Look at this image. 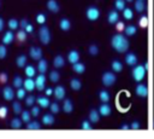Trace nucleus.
I'll return each instance as SVG.
<instances>
[{
  "label": "nucleus",
  "instance_id": "1",
  "mask_svg": "<svg viewBox=\"0 0 154 139\" xmlns=\"http://www.w3.org/2000/svg\"><path fill=\"white\" fill-rule=\"evenodd\" d=\"M111 45H112V47H113L117 52H119V53H125V52H128V50H129L130 42H129V40L126 39L125 35L118 33V34H114V35L112 36V39H111Z\"/></svg>",
  "mask_w": 154,
  "mask_h": 139
},
{
  "label": "nucleus",
  "instance_id": "2",
  "mask_svg": "<svg viewBox=\"0 0 154 139\" xmlns=\"http://www.w3.org/2000/svg\"><path fill=\"white\" fill-rule=\"evenodd\" d=\"M146 71H147V70L144 69L143 65H135V68H132L131 75H132L134 80H135L136 82H140V81H142V80L144 79Z\"/></svg>",
  "mask_w": 154,
  "mask_h": 139
},
{
  "label": "nucleus",
  "instance_id": "3",
  "mask_svg": "<svg viewBox=\"0 0 154 139\" xmlns=\"http://www.w3.org/2000/svg\"><path fill=\"white\" fill-rule=\"evenodd\" d=\"M101 81H102L103 86L109 87V86L114 85V82L117 81V76H116V74L112 73V71H105V73L102 74V76H101Z\"/></svg>",
  "mask_w": 154,
  "mask_h": 139
},
{
  "label": "nucleus",
  "instance_id": "4",
  "mask_svg": "<svg viewBox=\"0 0 154 139\" xmlns=\"http://www.w3.org/2000/svg\"><path fill=\"white\" fill-rule=\"evenodd\" d=\"M38 37H40V41L43 45H48L49 44L52 36H51V31H49L48 27L43 25V27L40 28V30H38Z\"/></svg>",
  "mask_w": 154,
  "mask_h": 139
},
{
  "label": "nucleus",
  "instance_id": "5",
  "mask_svg": "<svg viewBox=\"0 0 154 139\" xmlns=\"http://www.w3.org/2000/svg\"><path fill=\"white\" fill-rule=\"evenodd\" d=\"M85 16H87V18H88L89 21H93V22H94V21L99 19V17H100V11H99L97 7L90 6V7H88L87 11H85Z\"/></svg>",
  "mask_w": 154,
  "mask_h": 139
},
{
  "label": "nucleus",
  "instance_id": "6",
  "mask_svg": "<svg viewBox=\"0 0 154 139\" xmlns=\"http://www.w3.org/2000/svg\"><path fill=\"white\" fill-rule=\"evenodd\" d=\"M29 56L32 58V59H35V60H38V59H41L42 58V50L40 48V47H37V46H32V47H30V50H29Z\"/></svg>",
  "mask_w": 154,
  "mask_h": 139
},
{
  "label": "nucleus",
  "instance_id": "7",
  "mask_svg": "<svg viewBox=\"0 0 154 139\" xmlns=\"http://www.w3.org/2000/svg\"><path fill=\"white\" fill-rule=\"evenodd\" d=\"M137 62H138V58H137V56H136L134 52H128V53H126V56H125V63H126L128 65L135 66V65L137 64Z\"/></svg>",
  "mask_w": 154,
  "mask_h": 139
},
{
  "label": "nucleus",
  "instance_id": "8",
  "mask_svg": "<svg viewBox=\"0 0 154 139\" xmlns=\"http://www.w3.org/2000/svg\"><path fill=\"white\" fill-rule=\"evenodd\" d=\"M45 83H46L45 74H40L38 76H36V79H35V88H37L38 91H42L45 88Z\"/></svg>",
  "mask_w": 154,
  "mask_h": 139
},
{
  "label": "nucleus",
  "instance_id": "9",
  "mask_svg": "<svg viewBox=\"0 0 154 139\" xmlns=\"http://www.w3.org/2000/svg\"><path fill=\"white\" fill-rule=\"evenodd\" d=\"M135 92H136V94H137L138 97H141V98H146V97L148 95V88H147L146 85H142V83H138V85L136 86Z\"/></svg>",
  "mask_w": 154,
  "mask_h": 139
},
{
  "label": "nucleus",
  "instance_id": "10",
  "mask_svg": "<svg viewBox=\"0 0 154 139\" xmlns=\"http://www.w3.org/2000/svg\"><path fill=\"white\" fill-rule=\"evenodd\" d=\"M67 60H69L71 64L79 62V52H78L77 50H71V51H69V53H67Z\"/></svg>",
  "mask_w": 154,
  "mask_h": 139
},
{
  "label": "nucleus",
  "instance_id": "11",
  "mask_svg": "<svg viewBox=\"0 0 154 139\" xmlns=\"http://www.w3.org/2000/svg\"><path fill=\"white\" fill-rule=\"evenodd\" d=\"M53 94H54L55 99H58V100L64 99L65 98V87L64 86H57L53 89Z\"/></svg>",
  "mask_w": 154,
  "mask_h": 139
},
{
  "label": "nucleus",
  "instance_id": "12",
  "mask_svg": "<svg viewBox=\"0 0 154 139\" xmlns=\"http://www.w3.org/2000/svg\"><path fill=\"white\" fill-rule=\"evenodd\" d=\"M118 21H119V13H118V11H116V10L109 11L108 12V16H107V22L109 24H116Z\"/></svg>",
  "mask_w": 154,
  "mask_h": 139
},
{
  "label": "nucleus",
  "instance_id": "13",
  "mask_svg": "<svg viewBox=\"0 0 154 139\" xmlns=\"http://www.w3.org/2000/svg\"><path fill=\"white\" fill-rule=\"evenodd\" d=\"M99 114L101 115V116H109L111 115V112H112V110H111V105H108L107 103H103V104H101L100 106H99Z\"/></svg>",
  "mask_w": 154,
  "mask_h": 139
},
{
  "label": "nucleus",
  "instance_id": "14",
  "mask_svg": "<svg viewBox=\"0 0 154 139\" xmlns=\"http://www.w3.org/2000/svg\"><path fill=\"white\" fill-rule=\"evenodd\" d=\"M23 86H24V89H25V91L31 92V91H34V88H35V80H34L32 77H26V79L23 81Z\"/></svg>",
  "mask_w": 154,
  "mask_h": 139
},
{
  "label": "nucleus",
  "instance_id": "15",
  "mask_svg": "<svg viewBox=\"0 0 154 139\" xmlns=\"http://www.w3.org/2000/svg\"><path fill=\"white\" fill-rule=\"evenodd\" d=\"M46 5H47V8H48L51 12L57 13V12H59V10H60V6H59V4H58L57 0H48Z\"/></svg>",
  "mask_w": 154,
  "mask_h": 139
},
{
  "label": "nucleus",
  "instance_id": "16",
  "mask_svg": "<svg viewBox=\"0 0 154 139\" xmlns=\"http://www.w3.org/2000/svg\"><path fill=\"white\" fill-rule=\"evenodd\" d=\"M2 95H4V98H5L6 100H12L13 97H14V92H13L12 87H10V86L4 87V89H2Z\"/></svg>",
  "mask_w": 154,
  "mask_h": 139
},
{
  "label": "nucleus",
  "instance_id": "17",
  "mask_svg": "<svg viewBox=\"0 0 154 139\" xmlns=\"http://www.w3.org/2000/svg\"><path fill=\"white\" fill-rule=\"evenodd\" d=\"M13 40H14V35H13L12 30L6 31V33L4 34V36H2V44H4V45H10Z\"/></svg>",
  "mask_w": 154,
  "mask_h": 139
},
{
  "label": "nucleus",
  "instance_id": "18",
  "mask_svg": "<svg viewBox=\"0 0 154 139\" xmlns=\"http://www.w3.org/2000/svg\"><path fill=\"white\" fill-rule=\"evenodd\" d=\"M53 65H54V68H63L64 65H65V59H64V57L63 56H60V54H58V56H55L54 57V59H53Z\"/></svg>",
  "mask_w": 154,
  "mask_h": 139
},
{
  "label": "nucleus",
  "instance_id": "19",
  "mask_svg": "<svg viewBox=\"0 0 154 139\" xmlns=\"http://www.w3.org/2000/svg\"><path fill=\"white\" fill-rule=\"evenodd\" d=\"M36 103H37L38 106H41V108H48L49 104H51L49 99H48L47 97H42V95H40V97L36 98Z\"/></svg>",
  "mask_w": 154,
  "mask_h": 139
},
{
  "label": "nucleus",
  "instance_id": "20",
  "mask_svg": "<svg viewBox=\"0 0 154 139\" xmlns=\"http://www.w3.org/2000/svg\"><path fill=\"white\" fill-rule=\"evenodd\" d=\"M73 110V104L70 99H64V103H63V111L66 112V114H70L71 111Z\"/></svg>",
  "mask_w": 154,
  "mask_h": 139
},
{
  "label": "nucleus",
  "instance_id": "21",
  "mask_svg": "<svg viewBox=\"0 0 154 139\" xmlns=\"http://www.w3.org/2000/svg\"><path fill=\"white\" fill-rule=\"evenodd\" d=\"M99 120H100V114H99V111H97L96 109H91L90 112H89V121H90L91 123H96V122H99Z\"/></svg>",
  "mask_w": 154,
  "mask_h": 139
},
{
  "label": "nucleus",
  "instance_id": "22",
  "mask_svg": "<svg viewBox=\"0 0 154 139\" xmlns=\"http://www.w3.org/2000/svg\"><path fill=\"white\" fill-rule=\"evenodd\" d=\"M59 27H60V29L64 30V31L70 30V28H71V22H70V19H67V18H61L60 22H59Z\"/></svg>",
  "mask_w": 154,
  "mask_h": 139
},
{
  "label": "nucleus",
  "instance_id": "23",
  "mask_svg": "<svg viewBox=\"0 0 154 139\" xmlns=\"http://www.w3.org/2000/svg\"><path fill=\"white\" fill-rule=\"evenodd\" d=\"M111 68L114 73H120L123 70V63L118 59H114L112 63H111Z\"/></svg>",
  "mask_w": 154,
  "mask_h": 139
},
{
  "label": "nucleus",
  "instance_id": "24",
  "mask_svg": "<svg viewBox=\"0 0 154 139\" xmlns=\"http://www.w3.org/2000/svg\"><path fill=\"white\" fill-rule=\"evenodd\" d=\"M72 70H73L75 73H77V74H82V73L85 71V65H84L83 63H81V62L73 63V64H72Z\"/></svg>",
  "mask_w": 154,
  "mask_h": 139
},
{
  "label": "nucleus",
  "instance_id": "25",
  "mask_svg": "<svg viewBox=\"0 0 154 139\" xmlns=\"http://www.w3.org/2000/svg\"><path fill=\"white\" fill-rule=\"evenodd\" d=\"M47 60L46 59H43V58H41V59H38V63H37V70L40 71V74H45L46 73V70H47Z\"/></svg>",
  "mask_w": 154,
  "mask_h": 139
},
{
  "label": "nucleus",
  "instance_id": "26",
  "mask_svg": "<svg viewBox=\"0 0 154 139\" xmlns=\"http://www.w3.org/2000/svg\"><path fill=\"white\" fill-rule=\"evenodd\" d=\"M42 123L46 124V126H51L54 123V116L51 115V114H45L42 116Z\"/></svg>",
  "mask_w": 154,
  "mask_h": 139
},
{
  "label": "nucleus",
  "instance_id": "27",
  "mask_svg": "<svg viewBox=\"0 0 154 139\" xmlns=\"http://www.w3.org/2000/svg\"><path fill=\"white\" fill-rule=\"evenodd\" d=\"M16 64H17L18 68H24L25 64H26V56L25 54H19L16 58Z\"/></svg>",
  "mask_w": 154,
  "mask_h": 139
},
{
  "label": "nucleus",
  "instance_id": "28",
  "mask_svg": "<svg viewBox=\"0 0 154 139\" xmlns=\"http://www.w3.org/2000/svg\"><path fill=\"white\" fill-rule=\"evenodd\" d=\"M99 98H100V100H101L102 103H107V102L109 100V98H111L109 92L106 91V89H101V91L99 92Z\"/></svg>",
  "mask_w": 154,
  "mask_h": 139
},
{
  "label": "nucleus",
  "instance_id": "29",
  "mask_svg": "<svg viewBox=\"0 0 154 139\" xmlns=\"http://www.w3.org/2000/svg\"><path fill=\"white\" fill-rule=\"evenodd\" d=\"M70 86H71V88L72 89H75V91H78V89H81V87H82V82H81V80L79 79H72L71 81H70Z\"/></svg>",
  "mask_w": 154,
  "mask_h": 139
},
{
  "label": "nucleus",
  "instance_id": "30",
  "mask_svg": "<svg viewBox=\"0 0 154 139\" xmlns=\"http://www.w3.org/2000/svg\"><path fill=\"white\" fill-rule=\"evenodd\" d=\"M24 73H25L26 77H34L35 74H36V69L32 65H26L25 69H24Z\"/></svg>",
  "mask_w": 154,
  "mask_h": 139
},
{
  "label": "nucleus",
  "instance_id": "31",
  "mask_svg": "<svg viewBox=\"0 0 154 139\" xmlns=\"http://www.w3.org/2000/svg\"><path fill=\"white\" fill-rule=\"evenodd\" d=\"M134 6H135V10H136L137 12H143L144 8H146V4H144L143 0H136Z\"/></svg>",
  "mask_w": 154,
  "mask_h": 139
},
{
  "label": "nucleus",
  "instance_id": "32",
  "mask_svg": "<svg viewBox=\"0 0 154 139\" xmlns=\"http://www.w3.org/2000/svg\"><path fill=\"white\" fill-rule=\"evenodd\" d=\"M124 31H125V35H126V36H132V35L136 34L137 29H136L135 25H128V27H125Z\"/></svg>",
  "mask_w": 154,
  "mask_h": 139
},
{
  "label": "nucleus",
  "instance_id": "33",
  "mask_svg": "<svg viewBox=\"0 0 154 139\" xmlns=\"http://www.w3.org/2000/svg\"><path fill=\"white\" fill-rule=\"evenodd\" d=\"M22 123H23L22 118L14 117V118H12V120H11V127H12V128H14V129L20 128V127H22Z\"/></svg>",
  "mask_w": 154,
  "mask_h": 139
},
{
  "label": "nucleus",
  "instance_id": "34",
  "mask_svg": "<svg viewBox=\"0 0 154 139\" xmlns=\"http://www.w3.org/2000/svg\"><path fill=\"white\" fill-rule=\"evenodd\" d=\"M16 37H17L18 41H20V42L25 41V40H26V31H25L24 29H19V30L17 31V34H16Z\"/></svg>",
  "mask_w": 154,
  "mask_h": 139
},
{
  "label": "nucleus",
  "instance_id": "35",
  "mask_svg": "<svg viewBox=\"0 0 154 139\" xmlns=\"http://www.w3.org/2000/svg\"><path fill=\"white\" fill-rule=\"evenodd\" d=\"M59 79H60V74H59L57 70H52V71L49 73V80H51L52 82H58Z\"/></svg>",
  "mask_w": 154,
  "mask_h": 139
},
{
  "label": "nucleus",
  "instance_id": "36",
  "mask_svg": "<svg viewBox=\"0 0 154 139\" xmlns=\"http://www.w3.org/2000/svg\"><path fill=\"white\" fill-rule=\"evenodd\" d=\"M123 17L125 18V19H132V17H134V12H132V10L131 8H124L123 10Z\"/></svg>",
  "mask_w": 154,
  "mask_h": 139
},
{
  "label": "nucleus",
  "instance_id": "37",
  "mask_svg": "<svg viewBox=\"0 0 154 139\" xmlns=\"http://www.w3.org/2000/svg\"><path fill=\"white\" fill-rule=\"evenodd\" d=\"M7 25H8V28H10L11 30H14V29H17V28L19 27V23H18V21H17L16 18H11V19H8Z\"/></svg>",
  "mask_w": 154,
  "mask_h": 139
},
{
  "label": "nucleus",
  "instance_id": "38",
  "mask_svg": "<svg viewBox=\"0 0 154 139\" xmlns=\"http://www.w3.org/2000/svg\"><path fill=\"white\" fill-rule=\"evenodd\" d=\"M114 7L118 11H123L125 8V0H114Z\"/></svg>",
  "mask_w": 154,
  "mask_h": 139
},
{
  "label": "nucleus",
  "instance_id": "39",
  "mask_svg": "<svg viewBox=\"0 0 154 139\" xmlns=\"http://www.w3.org/2000/svg\"><path fill=\"white\" fill-rule=\"evenodd\" d=\"M13 86H14L16 88H19V87L23 86V79H22L19 75L14 76V79H13Z\"/></svg>",
  "mask_w": 154,
  "mask_h": 139
},
{
  "label": "nucleus",
  "instance_id": "40",
  "mask_svg": "<svg viewBox=\"0 0 154 139\" xmlns=\"http://www.w3.org/2000/svg\"><path fill=\"white\" fill-rule=\"evenodd\" d=\"M26 91L24 89V88H22V87H19V88H17V93H16V95H17V98L18 99H24L26 95Z\"/></svg>",
  "mask_w": 154,
  "mask_h": 139
},
{
  "label": "nucleus",
  "instance_id": "41",
  "mask_svg": "<svg viewBox=\"0 0 154 139\" xmlns=\"http://www.w3.org/2000/svg\"><path fill=\"white\" fill-rule=\"evenodd\" d=\"M12 109H13L14 114H17V115L20 114V112H22V105H20V103H19V102H13Z\"/></svg>",
  "mask_w": 154,
  "mask_h": 139
},
{
  "label": "nucleus",
  "instance_id": "42",
  "mask_svg": "<svg viewBox=\"0 0 154 139\" xmlns=\"http://www.w3.org/2000/svg\"><path fill=\"white\" fill-rule=\"evenodd\" d=\"M20 114H22V121H23V122H25V123H28V122L30 121V118H31V116H30L31 114H30L29 111H26V110L22 111Z\"/></svg>",
  "mask_w": 154,
  "mask_h": 139
},
{
  "label": "nucleus",
  "instance_id": "43",
  "mask_svg": "<svg viewBox=\"0 0 154 139\" xmlns=\"http://www.w3.org/2000/svg\"><path fill=\"white\" fill-rule=\"evenodd\" d=\"M28 129H40L41 128V126H40V123L37 122V121H29L28 122Z\"/></svg>",
  "mask_w": 154,
  "mask_h": 139
},
{
  "label": "nucleus",
  "instance_id": "44",
  "mask_svg": "<svg viewBox=\"0 0 154 139\" xmlns=\"http://www.w3.org/2000/svg\"><path fill=\"white\" fill-rule=\"evenodd\" d=\"M138 25L141 28H147V25H148V18H147V16H142L138 19Z\"/></svg>",
  "mask_w": 154,
  "mask_h": 139
},
{
  "label": "nucleus",
  "instance_id": "45",
  "mask_svg": "<svg viewBox=\"0 0 154 139\" xmlns=\"http://www.w3.org/2000/svg\"><path fill=\"white\" fill-rule=\"evenodd\" d=\"M35 102H36V98H35L34 95H28V97H25V104H26V106H32V105L35 104Z\"/></svg>",
  "mask_w": 154,
  "mask_h": 139
},
{
  "label": "nucleus",
  "instance_id": "46",
  "mask_svg": "<svg viewBox=\"0 0 154 139\" xmlns=\"http://www.w3.org/2000/svg\"><path fill=\"white\" fill-rule=\"evenodd\" d=\"M88 52L91 54V56H96L97 53H99V48H97V46L96 45H90L89 46V48H88Z\"/></svg>",
  "mask_w": 154,
  "mask_h": 139
},
{
  "label": "nucleus",
  "instance_id": "47",
  "mask_svg": "<svg viewBox=\"0 0 154 139\" xmlns=\"http://www.w3.org/2000/svg\"><path fill=\"white\" fill-rule=\"evenodd\" d=\"M49 108H51L52 114H58V112L60 111V106H59L58 103H52V104H49Z\"/></svg>",
  "mask_w": 154,
  "mask_h": 139
},
{
  "label": "nucleus",
  "instance_id": "48",
  "mask_svg": "<svg viewBox=\"0 0 154 139\" xmlns=\"http://www.w3.org/2000/svg\"><path fill=\"white\" fill-rule=\"evenodd\" d=\"M36 22H37L38 24H45V22H46V15H43V13H37V16H36Z\"/></svg>",
  "mask_w": 154,
  "mask_h": 139
},
{
  "label": "nucleus",
  "instance_id": "49",
  "mask_svg": "<svg viewBox=\"0 0 154 139\" xmlns=\"http://www.w3.org/2000/svg\"><path fill=\"white\" fill-rule=\"evenodd\" d=\"M7 112H8V109L5 105L0 106V118H5L7 116Z\"/></svg>",
  "mask_w": 154,
  "mask_h": 139
},
{
  "label": "nucleus",
  "instance_id": "50",
  "mask_svg": "<svg viewBox=\"0 0 154 139\" xmlns=\"http://www.w3.org/2000/svg\"><path fill=\"white\" fill-rule=\"evenodd\" d=\"M6 54H7V50H6L5 45L2 44V45H0V59H4L6 57Z\"/></svg>",
  "mask_w": 154,
  "mask_h": 139
},
{
  "label": "nucleus",
  "instance_id": "51",
  "mask_svg": "<svg viewBox=\"0 0 154 139\" xmlns=\"http://www.w3.org/2000/svg\"><path fill=\"white\" fill-rule=\"evenodd\" d=\"M81 128H82V129H85V131H88V129H91V124H90V121H88V120L83 121V122H82V124H81Z\"/></svg>",
  "mask_w": 154,
  "mask_h": 139
},
{
  "label": "nucleus",
  "instance_id": "52",
  "mask_svg": "<svg viewBox=\"0 0 154 139\" xmlns=\"http://www.w3.org/2000/svg\"><path fill=\"white\" fill-rule=\"evenodd\" d=\"M116 29H117L118 31H123V30L125 29V24H124V22L118 21V22L116 23Z\"/></svg>",
  "mask_w": 154,
  "mask_h": 139
},
{
  "label": "nucleus",
  "instance_id": "53",
  "mask_svg": "<svg viewBox=\"0 0 154 139\" xmlns=\"http://www.w3.org/2000/svg\"><path fill=\"white\" fill-rule=\"evenodd\" d=\"M30 114L34 116V117H36V116H38L40 115V108L38 106H31V111H30Z\"/></svg>",
  "mask_w": 154,
  "mask_h": 139
},
{
  "label": "nucleus",
  "instance_id": "54",
  "mask_svg": "<svg viewBox=\"0 0 154 139\" xmlns=\"http://www.w3.org/2000/svg\"><path fill=\"white\" fill-rule=\"evenodd\" d=\"M7 80H8V77H7V74L6 73H0V82L1 83H5V82H7Z\"/></svg>",
  "mask_w": 154,
  "mask_h": 139
},
{
  "label": "nucleus",
  "instance_id": "55",
  "mask_svg": "<svg viewBox=\"0 0 154 139\" xmlns=\"http://www.w3.org/2000/svg\"><path fill=\"white\" fill-rule=\"evenodd\" d=\"M130 128H132V129H138V128H140V122H138V121H134V122L130 124Z\"/></svg>",
  "mask_w": 154,
  "mask_h": 139
},
{
  "label": "nucleus",
  "instance_id": "56",
  "mask_svg": "<svg viewBox=\"0 0 154 139\" xmlns=\"http://www.w3.org/2000/svg\"><path fill=\"white\" fill-rule=\"evenodd\" d=\"M28 23H29V22H28V19H26V18H24V19H22V21H20L19 25H20V28H22V29H24V28L28 25Z\"/></svg>",
  "mask_w": 154,
  "mask_h": 139
},
{
  "label": "nucleus",
  "instance_id": "57",
  "mask_svg": "<svg viewBox=\"0 0 154 139\" xmlns=\"http://www.w3.org/2000/svg\"><path fill=\"white\" fill-rule=\"evenodd\" d=\"M24 30H25L26 33H32V30H34V27H32L31 24H29V23H28V25L24 28Z\"/></svg>",
  "mask_w": 154,
  "mask_h": 139
},
{
  "label": "nucleus",
  "instance_id": "58",
  "mask_svg": "<svg viewBox=\"0 0 154 139\" xmlns=\"http://www.w3.org/2000/svg\"><path fill=\"white\" fill-rule=\"evenodd\" d=\"M45 93H46V95L48 97V95H51V94L53 93V89H52V88H46V91H45Z\"/></svg>",
  "mask_w": 154,
  "mask_h": 139
},
{
  "label": "nucleus",
  "instance_id": "59",
  "mask_svg": "<svg viewBox=\"0 0 154 139\" xmlns=\"http://www.w3.org/2000/svg\"><path fill=\"white\" fill-rule=\"evenodd\" d=\"M4 29V19L0 17V31Z\"/></svg>",
  "mask_w": 154,
  "mask_h": 139
},
{
  "label": "nucleus",
  "instance_id": "60",
  "mask_svg": "<svg viewBox=\"0 0 154 139\" xmlns=\"http://www.w3.org/2000/svg\"><path fill=\"white\" fill-rule=\"evenodd\" d=\"M120 128H122V129H129V128H130V126H129V124H126V123H124Z\"/></svg>",
  "mask_w": 154,
  "mask_h": 139
},
{
  "label": "nucleus",
  "instance_id": "61",
  "mask_svg": "<svg viewBox=\"0 0 154 139\" xmlns=\"http://www.w3.org/2000/svg\"><path fill=\"white\" fill-rule=\"evenodd\" d=\"M143 66H144V69H146V70H148V69H149V64H148V62H146Z\"/></svg>",
  "mask_w": 154,
  "mask_h": 139
},
{
  "label": "nucleus",
  "instance_id": "62",
  "mask_svg": "<svg viewBox=\"0 0 154 139\" xmlns=\"http://www.w3.org/2000/svg\"><path fill=\"white\" fill-rule=\"evenodd\" d=\"M125 1H132V0H125Z\"/></svg>",
  "mask_w": 154,
  "mask_h": 139
}]
</instances>
